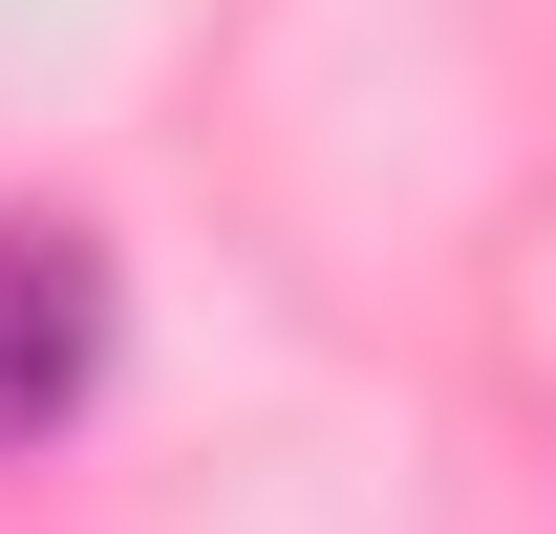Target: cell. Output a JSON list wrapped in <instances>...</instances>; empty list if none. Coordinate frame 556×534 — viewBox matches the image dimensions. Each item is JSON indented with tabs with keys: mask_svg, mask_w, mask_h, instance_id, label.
<instances>
[{
	"mask_svg": "<svg viewBox=\"0 0 556 534\" xmlns=\"http://www.w3.org/2000/svg\"><path fill=\"white\" fill-rule=\"evenodd\" d=\"M108 385V236L86 214H0V470L65 449Z\"/></svg>",
	"mask_w": 556,
	"mask_h": 534,
	"instance_id": "cell-1",
	"label": "cell"
}]
</instances>
